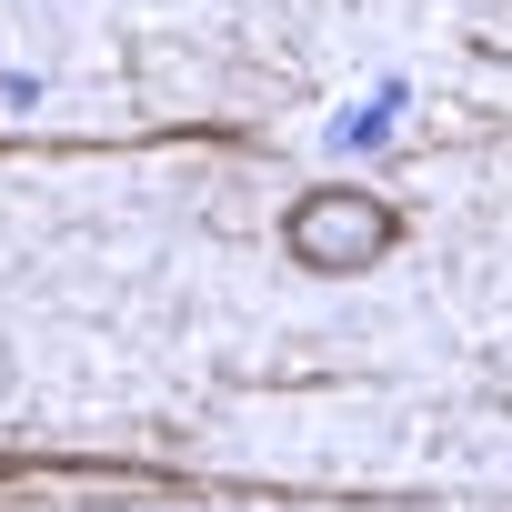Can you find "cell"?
<instances>
[{
	"mask_svg": "<svg viewBox=\"0 0 512 512\" xmlns=\"http://www.w3.org/2000/svg\"><path fill=\"white\" fill-rule=\"evenodd\" d=\"M282 241H292V262L302 272H372L382 251H392V201H372V191H302L292 201V221H282Z\"/></svg>",
	"mask_w": 512,
	"mask_h": 512,
	"instance_id": "1",
	"label": "cell"
},
{
	"mask_svg": "<svg viewBox=\"0 0 512 512\" xmlns=\"http://www.w3.org/2000/svg\"><path fill=\"white\" fill-rule=\"evenodd\" d=\"M332 131H342V141H382V131H392V101H372V111H342Z\"/></svg>",
	"mask_w": 512,
	"mask_h": 512,
	"instance_id": "2",
	"label": "cell"
}]
</instances>
